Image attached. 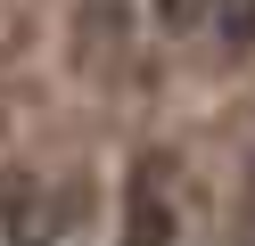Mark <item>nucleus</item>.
Instances as JSON below:
<instances>
[{
	"mask_svg": "<svg viewBox=\"0 0 255 246\" xmlns=\"http://www.w3.org/2000/svg\"><path fill=\"white\" fill-rule=\"evenodd\" d=\"M124 246H173V205H165V197H132V213H124Z\"/></svg>",
	"mask_w": 255,
	"mask_h": 246,
	"instance_id": "f257e3e1",
	"label": "nucleus"
},
{
	"mask_svg": "<svg viewBox=\"0 0 255 246\" xmlns=\"http://www.w3.org/2000/svg\"><path fill=\"white\" fill-rule=\"evenodd\" d=\"M214 25H222L231 49H247V41H255V0H214Z\"/></svg>",
	"mask_w": 255,
	"mask_h": 246,
	"instance_id": "f03ea898",
	"label": "nucleus"
},
{
	"mask_svg": "<svg viewBox=\"0 0 255 246\" xmlns=\"http://www.w3.org/2000/svg\"><path fill=\"white\" fill-rule=\"evenodd\" d=\"M198 8H214V0H156V25L181 33V25H198Z\"/></svg>",
	"mask_w": 255,
	"mask_h": 246,
	"instance_id": "7ed1b4c3",
	"label": "nucleus"
}]
</instances>
